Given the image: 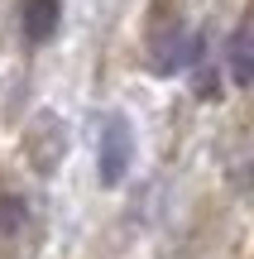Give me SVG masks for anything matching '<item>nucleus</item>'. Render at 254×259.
Returning a JSON list of instances; mask_svg holds the SVG:
<instances>
[{"label": "nucleus", "instance_id": "obj_1", "mask_svg": "<svg viewBox=\"0 0 254 259\" xmlns=\"http://www.w3.org/2000/svg\"><path fill=\"white\" fill-rule=\"evenodd\" d=\"M134 158V139H130V120L125 115H106L101 120V139H96V173H101L106 187H115L125 178Z\"/></svg>", "mask_w": 254, "mask_h": 259}, {"label": "nucleus", "instance_id": "obj_2", "mask_svg": "<svg viewBox=\"0 0 254 259\" xmlns=\"http://www.w3.org/2000/svg\"><path fill=\"white\" fill-rule=\"evenodd\" d=\"M24 38L29 44H48L58 29V0H24Z\"/></svg>", "mask_w": 254, "mask_h": 259}, {"label": "nucleus", "instance_id": "obj_3", "mask_svg": "<svg viewBox=\"0 0 254 259\" xmlns=\"http://www.w3.org/2000/svg\"><path fill=\"white\" fill-rule=\"evenodd\" d=\"M230 72H235V82L245 87L254 77V58H249V24L235 29V38H230Z\"/></svg>", "mask_w": 254, "mask_h": 259}]
</instances>
